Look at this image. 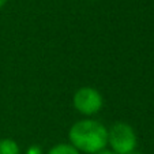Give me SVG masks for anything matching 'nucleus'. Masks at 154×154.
Returning <instances> with one entry per match:
<instances>
[{
  "label": "nucleus",
  "mask_w": 154,
  "mask_h": 154,
  "mask_svg": "<svg viewBox=\"0 0 154 154\" xmlns=\"http://www.w3.org/2000/svg\"><path fill=\"white\" fill-rule=\"evenodd\" d=\"M68 142L81 154H96L108 147V127L91 117L78 120L68 130Z\"/></svg>",
  "instance_id": "obj_1"
},
{
  "label": "nucleus",
  "mask_w": 154,
  "mask_h": 154,
  "mask_svg": "<svg viewBox=\"0 0 154 154\" xmlns=\"http://www.w3.org/2000/svg\"><path fill=\"white\" fill-rule=\"evenodd\" d=\"M96 154H115V153L112 150H109V149H104V150L98 151V153H96Z\"/></svg>",
  "instance_id": "obj_7"
},
{
  "label": "nucleus",
  "mask_w": 154,
  "mask_h": 154,
  "mask_svg": "<svg viewBox=\"0 0 154 154\" xmlns=\"http://www.w3.org/2000/svg\"><path fill=\"white\" fill-rule=\"evenodd\" d=\"M108 146L115 154H128L137 150L138 137L134 127L125 122H117L108 128Z\"/></svg>",
  "instance_id": "obj_2"
},
{
  "label": "nucleus",
  "mask_w": 154,
  "mask_h": 154,
  "mask_svg": "<svg viewBox=\"0 0 154 154\" xmlns=\"http://www.w3.org/2000/svg\"><path fill=\"white\" fill-rule=\"evenodd\" d=\"M0 154H22V150L17 140L11 138H2L0 139Z\"/></svg>",
  "instance_id": "obj_4"
},
{
  "label": "nucleus",
  "mask_w": 154,
  "mask_h": 154,
  "mask_svg": "<svg viewBox=\"0 0 154 154\" xmlns=\"http://www.w3.org/2000/svg\"><path fill=\"white\" fill-rule=\"evenodd\" d=\"M7 2H8V0H0V10H2L4 6H6V4H7Z\"/></svg>",
  "instance_id": "obj_8"
},
{
  "label": "nucleus",
  "mask_w": 154,
  "mask_h": 154,
  "mask_svg": "<svg viewBox=\"0 0 154 154\" xmlns=\"http://www.w3.org/2000/svg\"><path fill=\"white\" fill-rule=\"evenodd\" d=\"M25 154H44V150L38 145H32L26 149Z\"/></svg>",
  "instance_id": "obj_6"
},
{
  "label": "nucleus",
  "mask_w": 154,
  "mask_h": 154,
  "mask_svg": "<svg viewBox=\"0 0 154 154\" xmlns=\"http://www.w3.org/2000/svg\"><path fill=\"white\" fill-rule=\"evenodd\" d=\"M128 154H142V153H139V151L135 150V151H132V153H128Z\"/></svg>",
  "instance_id": "obj_9"
},
{
  "label": "nucleus",
  "mask_w": 154,
  "mask_h": 154,
  "mask_svg": "<svg viewBox=\"0 0 154 154\" xmlns=\"http://www.w3.org/2000/svg\"><path fill=\"white\" fill-rule=\"evenodd\" d=\"M72 106L75 111L86 117H91L97 115L104 106V97L91 86H82L74 93Z\"/></svg>",
  "instance_id": "obj_3"
},
{
  "label": "nucleus",
  "mask_w": 154,
  "mask_h": 154,
  "mask_svg": "<svg viewBox=\"0 0 154 154\" xmlns=\"http://www.w3.org/2000/svg\"><path fill=\"white\" fill-rule=\"evenodd\" d=\"M47 154H81L70 142L68 143H57V145L52 146Z\"/></svg>",
  "instance_id": "obj_5"
}]
</instances>
